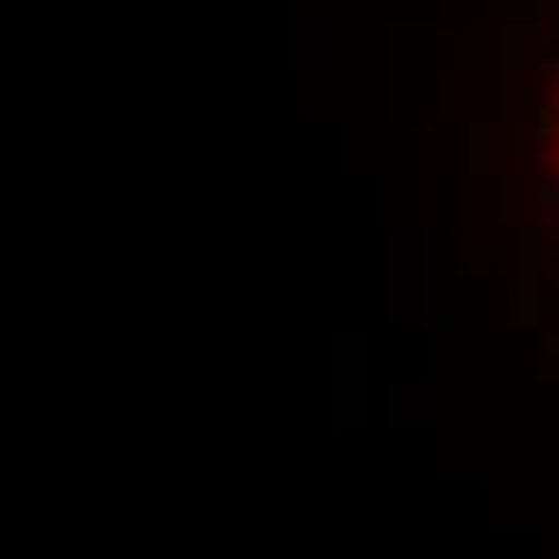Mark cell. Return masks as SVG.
Listing matches in <instances>:
<instances>
[{"instance_id": "obj_1", "label": "cell", "mask_w": 559, "mask_h": 559, "mask_svg": "<svg viewBox=\"0 0 559 559\" xmlns=\"http://www.w3.org/2000/svg\"><path fill=\"white\" fill-rule=\"evenodd\" d=\"M547 142H554V162H559V71H554V104H547Z\"/></svg>"}]
</instances>
